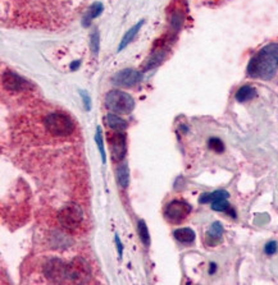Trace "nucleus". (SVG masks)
Returning <instances> with one entry per match:
<instances>
[{
    "label": "nucleus",
    "instance_id": "nucleus-1",
    "mask_svg": "<svg viewBox=\"0 0 278 285\" xmlns=\"http://www.w3.org/2000/svg\"><path fill=\"white\" fill-rule=\"evenodd\" d=\"M278 68V44L264 46L248 65V74L253 78L272 80Z\"/></svg>",
    "mask_w": 278,
    "mask_h": 285
},
{
    "label": "nucleus",
    "instance_id": "nucleus-2",
    "mask_svg": "<svg viewBox=\"0 0 278 285\" xmlns=\"http://www.w3.org/2000/svg\"><path fill=\"white\" fill-rule=\"evenodd\" d=\"M44 124L47 132L55 137H67L73 133L76 128L72 118L68 114L60 112L49 113L44 118Z\"/></svg>",
    "mask_w": 278,
    "mask_h": 285
},
{
    "label": "nucleus",
    "instance_id": "nucleus-3",
    "mask_svg": "<svg viewBox=\"0 0 278 285\" xmlns=\"http://www.w3.org/2000/svg\"><path fill=\"white\" fill-rule=\"evenodd\" d=\"M105 106L117 114H130L135 108V100L127 92L114 90L105 95Z\"/></svg>",
    "mask_w": 278,
    "mask_h": 285
},
{
    "label": "nucleus",
    "instance_id": "nucleus-4",
    "mask_svg": "<svg viewBox=\"0 0 278 285\" xmlns=\"http://www.w3.org/2000/svg\"><path fill=\"white\" fill-rule=\"evenodd\" d=\"M83 218L82 209L76 203H68L62 207L58 214V220L60 225L67 229H76L81 224Z\"/></svg>",
    "mask_w": 278,
    "mask_h": 285
},
{
    "label": "nucleus",
    "instance_id": "nucleus-5",
    "mask_svg": "<svg viewBox=\"0 0 278 285\" xmlns=\"http://www.w3.org/2000/svg\"><path fill=\"white\" fill-rule=\"evenodd\" d=\"M190 212H191V206L189 203L176 200L167 205L166 210H164V216L169 223L178 224L184 221L189 216Z\"/></svg>",
    "mask_w": 278,
    "mask_h": 285
},
{
    "label": "nucleus",
    "instance_id": "nucleus-6",
    "mask_svg": "<svg viewBox=\"0 0 278 285\" xmlns=\"http://www.w3.org/2000/svg\"><path fill=\"white\" fill-rule=\"evenodd\" d=\"M108 141L110 143L112 157L116 161H121L127 152V137L123 131H116L114 133L108 135Z\"/></svg>",
    "mask_w": 278,
    "mask_h": 285
},
{
    "label": "nucleus",
    "instance_id": "nucleus-7",
    "mask_svg": "<svg viewBox=\"0 0 278 285\" xmlns=\"http://www.w3.org/2000/svg\"><path fill=\"white\" fill-rule=\"evenodd\" d=\"M44 273L46 278L54 282H63V280L68 279V265L60 260L53 259L45 265Z\"/></svg>",
    "mask_w": 278,
    "mask_h": 285
},
{
    "label": "nucleus",
    "instance_id": "nucleus-8",
    "mask_svg": "<svg viewBox=\"0 0 278 285\" xmlns=\"http://www.w3.org/2000/svg\"><path fill=\"white\" fill-rule=\"evenodd\" d=\"M142 74L135 69H123L113 76L112 82L118 87H132L141 81Z\"/></svg>",
    "mask_w": 278,
    "mask_h": 285
},
{
    "label": "nucleus",
    "instance_id": "nucleus-9",
    "mask_svg": "<svg viewBox=\"0 0 278 285\" xmlns=\"http://www.w3.org/2000/svg\"><path fill=\"white\" fill-rule=\"evenodd\" d=\"M1 81H3L4 88L12 92L24 91L28 87V82L26 80H23L21 76H18V74L13 73L10 71L4 72Z\"/></svg>",
    "mask_w": 278,
    "mask_h": 285
},
{
    "label": "nucleus",
    "instance_id": "nucleus-10",
    "mask_svg": "<svg viewBox=\"0 0 278 285\" xmlns=\"http://www.w3.org/2000/svg\"><path fill=\"white\" fill-rule=\"evenodd\" d=\"M89 265L82 259H74L68 265V280L85 282L89 278Z\"/></svg>",
    "mask_w": 278,
    "mask_h": 285
},
{
    "label": "nucleus",
    "instance_id": "nucleus-11",
    "mask_svg": "<svg viewBox=\"0 0 278 285\" xmlns=\"http://www.w3.org/2000/svg\"><path fill=\"white\" fill-rule=\"evenodd\" d=\"M104 10V5L103 3H100V1H96V3L91 4L89 8V10L86 12V14L83 15V19H82V24L85 27H87L90 24V21L91 19H94V18L99 17V15L103 13Z\"/></svg>",
    "mask_w": 278,
    "mask_h": 285
},
{
    "label": "nucleus",
    "instance_id": "nucleus-12",
    "mask_svg": "<svg viewBox=\"0 0 278 285\" xmlns=\"http://www.w3.org/2000/svg\"><path fill=\"white\" fill-rule=\"evenodd\" d=\"M173 235H175V238L177 239L178 242L185 243V244L193 243V242L195 241V237H196L195 232H194L191 228H180V229L173 232Z\"/></svg>",
    "mask_w": 278,
    "mask_h": 285
},
{
    "label": "nucleus",
    "instance_id": "nucleus-13",
    "mask_svg": "<svg viewBox=\"0 0 278 285\" xmlns=\"http://www.w3.org/2000/svg\"><path fill=\"white\" fill-rule=\"evenodd\" d=\"M230 197V193L227 191L219 189V191L210 192V193H203L199 198L200 203H207V202H216L219 200H227Z\"/></svg>",
    "mask_w": 278,
    "mask_h": 285
},
{
    "label": "nucleus",
    "instance_id": "nucleus-14",
    "mask_svg": "<svg viewBox=\"0 0 278 285\" xmlns=\"http://www.w3.org/2000/svg\"><path fill=\"white\" fill-rule=\"evenodd\" d=\"M105 122H107V126L113 131H124L128 127L127 122L114 114H108Z\"/></svg>",
    "mask_w": 278,
    "mask_h": 285
},
{
    "label": "nucleus",
    "instance_id": "nucleus-15",
    "mask_svg": "<svg viewBox=\"0 0 278 285\" xmlns=\"http://www.w3.org/2000/svg\"><path fill=\"white\" fill-rule=\"evenodd\" d=\"M255 95H257V90L254 87H252V86H243L236 92V100L239 103H246V101L254 99Z\"/></svg>",
    "mask_w": 278,
    "mask_h": 285
},
{
    "label": "nucleus",
    "instance_id": "nucleus-16",
    "mask_svg": "<svg viewBox=\"0 0 278 285\" xmlns=\"http://www.w3.org/2000/svg\"><path fill=\"white\" fill-rule=\"evenodd\" d=\"M142 24H144V21H141V22H140V23H137L136 26H133L132 28L130 29V31H127V32H126V35L123 36L121 44H119V46H118V51L123 50L124 47L127 46V45L130 44L131 41H132L133 37H135V36H136V33L139 32V29L141 28Z\"/></svg>",
    "mask_w": 278,
    "mask_h": 285
},
{
    "label": "nucleus",
    "instance_id": "nucleus-17",
    "mask_svg": "<svg viewBox=\"0 0 278 285\" xmlns=\"http://www.w3.org/2000/svg\"><path fill=\"white\" fill-rule=\"evenodd\" d=\"M117 179H118V183L123 188L127 187L128 182H130V171H128L127 165H122L121 168H118V170H117Z\"/></svg>",
    "mask_w": 278,
    "mask_h": 285
},
{
    "label": "nucleus",
    "instance_id": "nucleus-18",
    "mask_svg": "<svg viewBox=\"0 0 278 285\" xmlns=\"http://www.w3.org/2000/svg\"><path fill=\"white\" fill-rule=\"evenodd\" d=\"M212 210L214 211H228L231 214L232 218H236V214H235L234 210H231V206L227 202V200H219L216 202H212Z\"/></svg>",
    "mask_w": 278,
    "mask_h": 285
},
{
    "label": "nucleus",
    "instance_id": "nucleus-19",
    "mask_svg": "<svg viewBox=\"0 0 278 285\" xmlns=\"http://www.w3.org/2000/svg\"><path fill=\"white\" fill-rule=\"evenodd\" d=\"M223 234V227L222 224L219 223V221H216L210 225V229L208 232V238H212L214 241H219L221 237Z\"/></svg>",
    "mask_w": 278,
    "mask_h": 285
},
{
    "label": "nucleus",
    "instance_id": "nucleus-20",
    "mask_svg": "<svg viewBox=\"0 0 278 285\" xmlns=\"http://www.w3.org/2000/svg\"><path fill=\"white\" fill-rule=\"evenodd\" d=\"M137 230H139V235L140 239L142 241V243L145 246H149L150 244V235H149V230H148V225L144 220H140L139 224H137Z\"/></svg>",
    "mask_w": 278,
    "mask_h": 285
},
{
    "label": "nucleus",
    "instance_id": "nucleus-21",
    "mask_svg": "<svg viewBox=\"0 0 278 285\" xmlns=\"http://www.w3.org/2000/svg\"><path fill=\"white\" fill-rule=\"evenodd\" d=\"M95 140H96V143H98L99 150H100L101 161H103V164H105V162H107V155H105V150H104V142H103V136H101L100 127L96 128V136H95Z\"/></svg>",
    "mask_w": 278,
    "mask_h": 285
},
{
    "label": "nucleus",
    "instance_id": "nucleus-22",
    "mask_svg": "<svg viewBox=\"0 0 278 285\" xmlns=\"http://www.w3.org/2000/svg\"><path fill=\"white\" fill-rule=\"evenodd\" d=\"M208 144H209V148L212 151H214V152H223L225 151V144H223V142L221 141L219 139H217V137H213V139H210L209 142H208Z\"/></svg>",
    "mask_w": 278,
    "mask_h": 285
},
{
    "label": "nucleus",
    "instance_id": "nucleus-23",
    "mask_svg": "<svg viewBox=\"0 0 278 285\" xmlns=\"http://www.w3.org/2000/svg\"><path fill=\"white\" fill-rule=\"evenodd\" d=\"M90 40H91V42H90V46H91L92 53L98 54L99 47H100V37H99V32L96 31V29H94V31H92L91 36H90Z\"/></svg>",
    "mask_w": 278,
    "mask_h": 285
},
{
    "label": "nucleus",
    "instance_id": "nucleus-24",
    "mask_svg": "<svg viewBox=\"0 0 278 285\" xmlns=\"http://www.w3.org/2000/svg\"><path fill=\"white\" fill-rule=\"evenodd\" d=\"M278 251V243L277 242H268V243L266 244V247H264V252L268 255V256H272V255H275L276 252Z\"/></svg>",
    "mask_w": 278,
    "mask_h": 285
},
{
    "label": "nucleus",
    "instance_id": "nucleus-25",
    "mask_svg": "<svg viewBox=\"0 0 278 285\" xmlns=\"http://www.w3.org/2000/svg\"><path fill=\"white\" fill-rule=\"evenodd\" d=\"M80 95H81V97H82L83 104H85V109L89 112V110L91 109V100H90V96L86 94L85 91H80Z\"/></svg>",
    "mask_w": 278,
    "mask_h": 285
},
{
    "label": "nucleus",
    "instance_id": "nucleus-26",
    "mask_svg": "<svg viewBox=\"0 0 278 285\" xmlns=\"http://www.w3.org/2000/svg\"><path fill=\"white\" fill-rule=\"evenodd\" d=\"M116 243H117V250H118L119 257H122V255H123V246H122L121 241H119L118 235H116Z\"/></svg>",
    "mask_w": 278,
    "mask_h": 285
},
{
    "label": "nucleus",
    "instance_id": "nucleus-27",
    "mask_svg": "<svg viewBox=\"0 0 278 285\" xmlns=\"http://www.w3.org/2000/svg\"><path fill=\"white\" fill-rule=\"evenodd\" d=\"M80 64H81L80 60H76V62H74V63H72V64H71L72 71H76V69H77V68L80 67Z\"/></svg>",
    "mask_w": 278,
    "mask_h": 285
},
{
    "label": "nucleus",
    "instance_id": "nucleus-28",
    "mask_svg": "<svg viewBox=\"0 0 278 285\" xmlns=\"http://www.w3.org/2000/svg\"><path fill=\"white\" fill-rule=\"evenodd\" d=\"M217 270V265L216 264H210V269H209V274L212 275V274L216 273Z\"/></svg>",
    "mask_w": 278,
    "mask_h": 285
}]
</instances>
